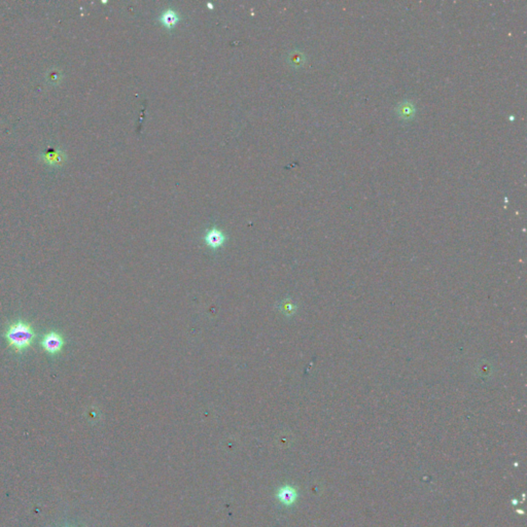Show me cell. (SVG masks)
I'll return each instance as SVG.
<instances>
[{"instance_id":"1","label":"cell","mask_w":527,"mask_h":527,"mask_svg":"<svg viewBox=\"0 0 527 527\" xmlns=\"http://www.w3.org/2000/svg\"><path fill=\"white\" fill-rule=\"evenodd\" d=\"M35 337L36 334L31 324L22 319L11 323L4 333V338L8 346L17 353L23 352L24 350L31 347Z\"/></svg>"},{"instance_id":"2","label":"cell","mask_w":527,"mask_h":527,"mask_svg":"<svg viewBox=\"0 0 527 527\" xmlns=\"http://www.w3.org/2000/svg\"><path fill=\"white\" fill-rule=\"evenodd\" d=\"M64 344H65L64 337L60 333L55 331H51L44 334L40 342L42 349L50 355H57L61 353Z\"/></svg>"},{"instance_id":"3","label":"cell","mask_w":527,"mask_h":527,"mask_svg":"<svg viewBox=\"0 0 527 527\" xmlns=\"http://www.w3.org/2000/svg\"><path fill=\"white\" fill-rule=\"evenodd\" d=\"M225 240H226L225 235L222 234L221 231H219L218 229H215V228L209 230L205 235V241H206L207 245L212 247V248L219 247L220 245L223 244Z\"/></svg>"},{"instance_id":"4","label":"cell","mask_w":527,"mask_h":527,"mask_svg":"<svg viewBox=\"0 0 527 527\" xmlns=\"http://www.w3.org/2000/svg\"><path fill=\"white\" fill-rule=\"evenodd\" d=\"M160 21L162 22V24L165 27H167L168 29H171L179 21V15L176 12V10H174L172 8H167L162 12L161 17H160Z\"/></svg>"},{"instance_id":"5","label":"cell","mask_w":527,"mask_h":527,"mask_svg":"<svg viewBox=\"0 0 527 527\" xmlns=\"http://www.w3.org/2000/svg\"><path fill=\"white\" fill-rule=\"evenodd\" d=\"M278 499L285 505H292L297 499V492L292 487H283L278 492Z\"/></svg>"},{"instance_id":"6","label":"cell","mask_w":527,"mask_h":527,"mask_svg":"<svg viewBox=\"0 0 527 527\" xmlns=\"http://www.w3.org/2000/svg\"><path fill=\"white\" fill-rule=\"evenodd\" d=\"M43 160L46 164L51 166H58L62 163L64 155L60 151H47L45 154H43Z\"/></svg>"},{"instance_id":"7","label":"cell","mask_w":527,"mask_h":527,"mask_svg":"<svg viewBox=\"0 0 527 527\" xmlns=\"http://www.w3.org/2000/svg\"><path fill=\"white\" fill-rule=\"evenodd\" d=\"M405 108V110H403L402 108H400V117L404 118V119H410L411 117H413L414 115V111H413V107L411 108V105H407V104H403V106Z\"/></svg>"}]
</instances>
